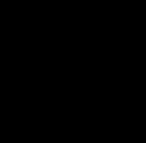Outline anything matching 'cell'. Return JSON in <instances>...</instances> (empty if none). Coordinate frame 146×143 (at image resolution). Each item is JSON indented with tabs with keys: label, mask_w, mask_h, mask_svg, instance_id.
I'll list each match as a JSON object with an SVG mask.
<instances>
[]
</instances>
